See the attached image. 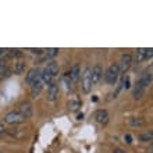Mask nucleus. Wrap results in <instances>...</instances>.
<instances>
[{
  "label": "nucleus",
  "instance_id": "obj_11",
  "mask_svg": "<svg viewBox=\"0 0 153 153\" xmlns=\"http://www.w3.org/2000/svg\"><path fill=\"white\" fill-rule=\"evenodd\" d=\"M131 63H132V56L129 53H124L121 56V64H118L120 65V71H125L131 65Z\"/></svg>",
  "mask_w": 153,
  "mask_h": 153
},
{
  "label": "nucleus",
  "instance_id": "obj_9",
  "mask_svg": "<svg viewBox=\"0 0 153 153\" xmlns=\"http://www.w3.org/2000/svg\"><path fill=\"white\" fill-rule=\"evenodd\" d=\"M93 118H95V121L99 123V124H106V123L109 121V113L103 109L96 110L95 114H93Z\"/></svg>",
  "mask_w": 153,
  "mask_h": 153
},
{
  "label": "nucleus",
  "instance_id": "obj_26",
  "mask_svg": "<svg viewBox=\"0 0 153 153\" xmlns=\"http://www.w3.org/2000/svg\"><path fill=\"white\" fill-rule=\"evenodd\" d=\"M124 141L127 142V143H132V137H131V135H129V134H125V137H124Z\"/></svg>",
  "mask_w": 153,
  "mask_h": 153
},
{
  "label": "nucleus",
  "instance_id": "obj_8",
  "mask_svg": "<svg viewBox=\"0 0 153 153\" xmlns=\"http://www.w3.org/2000/svg\"><path fill=\"white\" fill-rule=\"evenodd\" d=\"M42 89H43V82H42V79H40V76H39L36 81H33L32 84H31V96L38 97L39 93L42 92Z\"/></svg>",
  "mask_w": 153,
  "mask_h": 153
},
{
  "label": "nucleus",
  "instance_id": "obj_20",
  "mask_svg": "<svg viewBox=\"0 0 153 153\" xmlns=\"http://www.w3.org/2000/svg\"><path fill=\"white\" fill-rule=\"evenodd\" d=\"M152 138H153V134L149 131V132L141 134V135H139V141H142V142H150V141H152Z\"/></svg>",
  "mask_w": 153,
  "mask_h": 153
},
{
  "label": "nucleus",
  "instance_id": "obj_3",
  "mask_svg": "<svg viewBox=\"0 0 153 153\" xmlns=\"http://www.w3.org/2000/svg\"><path fill=\"white\" fill-rule=\"evenodd\" d=\"M4 121L10 125H18V124H22V123L25 121V118L21 116L18 111H10V113L6 114Z\"/></svg>",
  "mask_w": 153,
  "mask_h": 153
},
{
  "label": "nucleus",
  "instance_id": "obj_17",
  "mask_svg": "<svg viewBox=\"0 0 153 153\" xmlns=\"http://www.w3.org/2000/svg\"><path fill=\"white\" fill-rule=\"evenodd\" d=\"M10 75H11V68L7 64L1 63V65H0V78H8Z\"/></svg>",
  "mask_w": 153,
  "mask_h": 153
},
{
  "label": "nucleus",
  "instance_id": "obj_22",
  "mask_svg": "<svg viewBox=\"0 0 153 153\" xmlns=\"http://www.w3.org/2000/svg\"><path fill=\"white\" fill-rule=\"evenodd\" d=\"M63 82L65 84V88H67V89H70V91L73 89V82H71V79H70L68 73H67L64 76H63Z\"/></svg>",
  "mask_w": 153,
  "mask_h": 153
},
{
  "label": "nucleus",
  "instance_id": "obj_7",
  "mask_svg": "<svg viewBox=\"0 0 153 153\" xmlns=\"http://www.w3.org/2000/svg\"><path fill=\"white\" fill-rule=\"evenodd\" d=\"M153 56V49H138L137 50V60L138 61H145L149 60L150 57Z\"/></svg>",
  "mask_w": 153,
  "mask_h": 153
},
{
  "label": "nucleus",
  "instance_id": "obj_29",
  "mask_svg": "<svg viewBox=\"0 0 153 153\" xmlns=\"http://www.w3.org/2000/svg\"><path fill=\"white\" fill-rule=\"evenodd\" d=\"M82 118H84V114H82V113L78 114V120H82Z\"/></svg>",
  "mask_w": 153,
  "mask_h": 153
},
{
  "label": "nucleus",
  "instance_id": "obj_23",
  "mask_svg": "<svg viewBox=\"0 0 153 153\" xmlns=\"http://www.w3.org/2000/svg\"><path fill=\"white\" fill-rule=\"evenodd\" d=\"M143 92H145V89H141V88H137V86H135V89H134V97H135V99H141V97L143 96Z\"/></svg>",
  "mask_w": 153,
  "mask_h": 153
},
{
  "label": "nucleus",
  "instance_id": "obj_21",
  "mask_svg": "<svg viewBox=\"0 0 153 153\" xmlns=\"http://www.w3.org/2000/svg\"><path fill=\"white\" fill-rule=\"evenodd\" d=\"M57 53H59V49L57 48L48 49V52H46V59H53L54 56H57Z\"/></svg>",
  "mask_w": 153,
  "mask_h": 153
},
{
  "label": "nucleus",
  "instance_id": "obj_1",
  "mask_svg": "<svg viewBox=\"0 0 153 153\" xmlns=\"http://www.w3.org/2000/svg\"><path fill=\"white\" fill-rule=\"evenodd\" d=\"M120 65H118V63H114V64H111L109 67V68L106 70L105 73V82L109 85H114L117 82V79H118V75H120Z\"/></svg>",
  "mask_w": 153,
  "mask_h": 153
},
{
  "label": "nucleus",
  "instance_id": "obj_16",
  "mask_svg": "<svg viewBox=\"0 0 153 153\" xmlns=\"http://www.w3.org/2000/svg\"><path fill=\"white\" fill-rule=\"evenodd\" d=\"M8 135L11 138H14V139H21L25 135V132H24V129H21V128H13L8 131Z\"/></svg>",
  "mask_w": 153,
  "mask_h": 153
},
{
  "label": "nucleus",
  "instance_id": "obj_25",
  "mask_svg": "<svg viewBox=\"0 0 153 153\" xmlns=\"http://www.w3.org/2000/svg\"><path fill=\"white\" fill-rule=\"evenodd\" d=\"M32 53H35V54H42L43 53V49H40V48H38V49H35V48H31L29 49Z\"/></svg>",
  "mask_w": 153,
  "mask_h": 153
},
{
  "label": "nucleus",
  "instance_id": "obj_4",
  "mask_svg": "<svg viewBox=\"0 0 153 153\" xmlns=\"http://www.w3.org/2000/svg\"><path fill=\"white\" fill-rule=\"evenodd\" d=\"M59 95H60V89H59V85L53 81L52 84L48 86V99L50 102H56L59 99Z\"/></svg>",
  "mask_w": 153,
  "mask_h": 153
},
{
  "label": "nucleus",
  "instance_id": "obj_24",
  "mask_svg": "<svg viewBox=\"0 0 153 153\" xmlns=\"http://www.w3.org/2000/svg\"><path fill=\"white\" fill-rule=\"evenodd\" d=\"M121 88H129V78L128 76H124V78H123V81H121V86H120V89Z\"/></svg>",
  "mask_w": 153,
  "mask_h": 153
},
{
  "label": "nucleus",
  "instance_id": "obj_28",
  "mask_svg": "<svg viewBox=\"0 0 153 153\" xmlns=\"http://www.w3.org/2000/svg\"><path fill=\"white\" fill-rule=\"evenodd\" d=\"M113 153H125V152H124V150H123V149H116Z\"/></svg>",
  "mask_w": 153,
  "mask_h": 153
},
{
  "label": "nucleus",
  "instance_id": "obj_2",
  "mask_svg": "<svg viewBox=\"0 0 153 153\" xmlns=\"http://www.w3.org/2000/svg\"><path fill=\"white\" fill-rule=\"evenodd\" d=\"M81 86H82V91L85 93H89L91 89H92V78H91V68H86L82 74V78H81Z\"/></svg>",
  "mask_w": 153,
  "mask_h": 153
},
{
  "label": "nucleus",
  "instance_id": "obj_27",
  "mask_svg": "<svg viewBox=\"0 0 153 153\" xmlns=\"http://www.w3.org/2000/svg\"><path fill=\"white\" fill-rule=\"evenodd\" d=\"M4 134H6V128H4V125L0 123V137H3Z\"/></svg>",
  "mask_w": 153,
  "mask_h": 153
},
{
  "label": "nucleus",
  "instance_id": "obj_14",
  "mask_svg": "<svg viewBox=\"0 0 153 153\" xmlns=\"http://www.w3.org/2000/svg\"><path fill=\"white\" fill-rule=\"evenodd\" d=\"M46 71H48L49 74H50V75L53 76V78H54V76L57 75V74H59V65H57V63L56 61H49L48 63V65H46Z\"/></svg>",
  "mask_w": 153,
  "mask_h": 153
},
{
  "label": "nucleus",
  "instance_id": "obj_19",
  "mask_svg": "<svg viewBox=\"0 0 153 153\" xmlns=\"http://www.w3.org/2000/svg\"><path fill=\"white\" fill-rule=\"evenodd\" d=\"M68 107L71 110H78L81 107V102L76 99V97H74V99H71V100L68 102Z\"/></svg>",
  "mask_w": 153,
  "mask_h": 153
},
{
  "label": "nucleus",
  "instance_id": "obj_10",
  "mask_svg": "<svg viewBox=\"0 0 153 153\" xmlns=\"http://www.w3.org/2000/svg\"><path fill=\"white\" fill-rule=\"evenodd\" d=\"M40 76V70L38 68V67H33V68H31L28 71V74H27V75H25V82H27V84H32L33 81H36L38 78H39Z\"/></svg>",
  "mask_w": 153,
  "mask_h": 153
},
{
  "label": "nucleus",
  "instance_id": "obj_13",
  "mask_svg": "<svg viewBox=\"0 0 153 153\" xmlns=\"http://www.w3.org/2000/svg\"><path fill=\"white\" fill-rule=\"evenodd\" d=\"M150 82H152V75L150 74H146L141 78V79L137 82V88H141V89H145L146 86H149Z\"/></svg>",
  "mask_w": 153,
  "mask_h": 153
},
{
  "label": "nucleus",
  "instance_id": "obj_12",
  "mask_svg": "<svg viewBox=\"0 0 153 153\" xmlns=\"http://www.w3.org/2000/svg\"><path fill=\"white\" fill-rule=\"evenodd\" d=\"M79 74H81V67H79V64L73 65V68L70 70V73H68V76H70V79H71V82H73V84L79 79Z\"/></svg>",
  "mask_w": 153,
  "mask_h": 153
},
{
  "label": "nucleus",
  "instance_id": "obj_6",
  "mask_svg": "<svg viewBox=\"0 0 153 153\" xmlns=\"http://www.w3.org/2000/svg\"><path fill=\"white\" fill-rule=\"evenodd\" d=\"M17 111L27 120V118H29V117L32 116V105H31L29 102H24V103H21L20 105V107H18Z\"/></svg>",
  "mask_w": 153,
  "mask_h": 153
},
{
  "label": "nucleus",
  "instance_id": "obj_18",
  "mask_svg": "<svg viewBox=\"0 0 153 153\" xmlns=\"http://www.w3.org/2000/svg\"><path fill=\"white\" fill-rule=\"evenodd\" d=\"M25 70V63L24 61H17L16 64H14V74H17V75H20V74L24 73Z\"/></svg>",
  "mask_w": 153,
  "mask_h": 153
},
{
  "label": "nucleus",
  "instance_id": "obj_15",
  "mask_svg": "<svg viewBox=\"0 0 153 153\" xmlns=\"http://www.w3.org/2000/svg\"><path fill=\"white\" fill-rule=\"evenodd\" d=\"M128 124L132 127H142L146 124V121L142 117H131V118H128Z\"/></svg>",
  "mask_w": 153,
  "mask_h": 153
},
{
  "label": "nucleus",
  "instance_id": "obj_5",
  "mask_svg": "<svg viewBox=\"0 0 153 153\" xmlns=\"http://www.w3.org/2000/svg\"><path fill=\"white\" fill-rule=\"evenodd\" d=\"M102 75H103V68H102L100 64H96L95 67L91 68V78H92V85H96L99 81L102 79Z\"/></svg>",
  "mask_w": 153,
  "mask_h": 153
}]
</instances>
